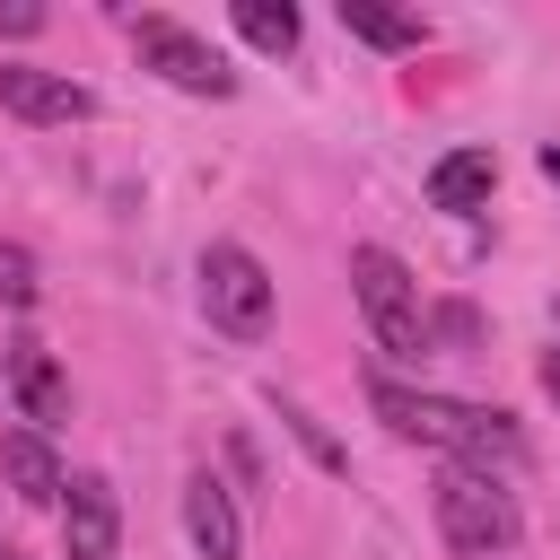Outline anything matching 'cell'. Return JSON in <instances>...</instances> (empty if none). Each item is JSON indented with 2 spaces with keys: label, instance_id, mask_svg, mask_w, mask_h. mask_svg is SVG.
<instances>
[{
  "label": "cell",
  "instance_id": "d6986e66",
  "mask_svg": "<svg viewBox=\"0 0 560 560\" xmlns=\"http://www.w3.org/2000/svg\"><path fill=\"white\" fill-rule=\"evenodd\" d=\"M0 560H26V551H0Z\"/></svg>",
  "mask_w": 560,
  "mask_h": 560
},
{
  "label": "cell",
  "instance_id": "30bf717a",
  "mask_svg": "<svg viewBox=\"0 0 560 560\" xmlns=\"http://www.w3.org/2000/svg\"><path fill=\"white\" fill-rule=\"evenodd\" d=\"M184 525H192V551L201 560H236L245 551V525H236V499L219 472H192L184 481Z\"/></svg>",
  "mask_w": 560,
  "mask_h": 560
},
{
  "label": "cell",
  "instance_id": "ffe728a7",
  "mask_svg": "<svg viewBox=\"0 0 560 560\" xmlns=\"http://www.w3.org/2000/svg\"><path fill=\"white\" fill-rule=\"evenodd\" d=\"M551 315H560V298H551Z\"/></svg>",
  "mask_w": 560,
  "mask_h": 560
},
{
  "label": "cell",
  "instance_id": "2e32d148",
  "mask_svg": "<svg viewBox=\"0 0 560 560\" xmlns=\"http://www.w3.org/2000/svg\"><path fill=\"white\" fill-rule=\"evenodd\" d=\"M0 35H44V9H35V0H9V9H0Z\"/></svg>",
  "mask_w": 560,
  "mask_h": 560
},
{
  "label": "cell",
  "instance_id": "277c9868",
  "mask_svg": "<svg viewBox=\"0 0 560 560\" xmlns=\"http://www.w3.org/2000/svg\"><path fill=\"white\" fill-rule=\"evenodd\" d=\"M201 306L228 341H262L271 332V271L245 245H210L201 254Z\"/></svg>",
  "mask_w": 560,
  "mask_h": 560
},
{
  "label": "cell",
  "instance_id": "7a4b0ae2",
  "mask_svg": "<svg viewBox=\"0 0 560 560\" xmlns=\"http://www.w3.org/2000/svg\"><path fill=\"white\" fill-rule=\"evenodd\" d=\"M438 534H446V551H464V560H499V551H516L525 516H516V499H508L499 472L446 464V472H438Z\"/></svg>",
  "mask_w": 560,
  "mask_h": 560
},
{
  "label": "cell",
  "instance_id": "5bb4252c",
  "mask_svg": "<svg viewBox=\"0 0 560 560\" xmlns=\"http://www.w3.org/2000/svg\"><path fill=\"white\" fill-rule=\"evenodd\" d=\"M0 298H9V306H35V254L9 245V236H0Z\"/></svg>",
  "mask_w": 560,
  "mask_h": 560
},
{
  "label": "cell",
  "instance_id": "7c38bea8",
  "mask_svg": "<svg viewBox=\"0 0 560 560\" xmlns=\"http://www.w3.org/2000/svg\"><path fill=\"white\" fill-rule=\"evenodd\" d=\"M490 184H499V158H490V149H455V158L429 166V201H438V210H481Z\"/></svg>",
  "mask_w": 560,
  "mask_h": 560
},
{
  "label": "cell",
  "instance_id": "ac0fdd59",
  "mask_svg": "<svg viewBox=\"0 0 560 560\" xmlns=\"http://www.w3.org/2000/svg\"><path fill=\"white\" fill-rule=\"evenodd\" d=\"M542 175H551V184H560V140H551V149H542Z\"/></svg>",
  "mask_w": 560,
  "mask_h": 560
},
{
  "label": "cell",
  "instance_id": "8fae6325",
  "mask_svg": "<svg viewBox=\"0 0 560 560\" xmlns=\"http://www.w3.org/2000/svg\"><path fill=\"white\" fill-rule=\"evenodd\" d=\"M341 26L376 52H420L429 44V18L420 9H385V0H341Z\"/></svg>",
  "mask_w": 560,
  "mask_h": 560
},
{
  "label": "cell",
  "instance_id": "4fadbf2b",
  "mask_svg": "<svg viewBox=\"0 0 560 560\" xmlns=\"http://www.w3.org/2000/svg\"><path fill=\"white\" fill-rule=\"evenodd\" d=\"M236 35L254 52H298V9L289 0H236Z\"/></svg>",
  "mask_w": 560,
  "mask_h": 560
},
{
  "label": "cell",
  "instance_id": "6da1fadb",
  "mask_svg": "<svg viewBox=\"0 0 560 560\" xmlns=\"http://www.w3.org/2000/svg\"><path fill=\"white\" fill-rule=\"evenodd\" d=\"M368 402H376V420H385L394 438L446 446V455H455V464H472V472H490V464H525V429H516L508 411H490V402L411 394V385H394V376H376V385H368Z\"/></svg>",
  "mask_w": 560,
  "mask_h": 560
},
{
  "label": "cell",
  "instance_id": "3957f363",
  "mask_svg": "<svg viewBox=\"0 0 560 560\" xmlns=\"http://www.w3.org/2000/svg\"><path fill=\"white\" fill-rule=\"evenodd\" d=\"M350 289H359V315H368L376 350H394V359H420V350H429V306H420V280H411L385 245H359V254H350Z\"/></svg>",
  "mask_w": 560,
  "mask_h": 560
},
{
  "label": "cell",
  "instance_id": "ba28073f",
  "mask_svg": "<svg viewBox=\"0 0 560 560\" xmlns=\"http://www.w3.org/2000/svg\"><path fill=\"white\" fill-rule=\"evenodd\" d=\"M9 385H18V411H26V429H61L70 420V376H61V359L26 332V341H9Z\"/></svg>",
  "mask_w": 560,
  "mask_h": 560
},
{
  "label": "cell",
  "instance_id": "9a60e30c",
  "mask_svg": "<svg viewBox=\"0 0 560 560\" xmlns=\"http://www.w3.org/2000/svg\"><path fill=\"white\" fill-rule=\"evenodd\" d=\"M280 420H289V429H298V438H306V455H315V464H324V472H341V446H332V438H324V429H315V420H306V411H298V402H280Z\"/></svg>",
  "mask_w": 560,
  "mask_h": 560
},
{
  "label": "cell",
  "instance_id": "5b68a950",
  "mask_svg": "<svg viewBox=\"0 0 560 560\" xmlns=\"http://www.w3.org/2000/svg\"><path fill=\"white\" fill-rule=\"evenodd\" d=\"M131 44H140V61H149L166 88H184V96H236V70H228L192 26H175V18H131Z\"/></svg>",
  "mask_w": 560,
  "mask_h": 560
},
{
  "label": "cell",
  "instance_id": "8992f818",
  "mask_svg": "<svg viewBox=\"0 0 560 560\" xmlns=\"http://www.w3.org/2000/svg\"><path fill=\"white\" fill-rule=\"evenodd\" d=\"M0 114H18V122H88V114H96V96H88L79 79H61V70L0 61Z\"/></svg>",
  "mask_w": 560,
  "mask_h": 560
},
{
  "label": "cell",
  "instance_id": "9c48e42d",
  "mask_svg": "<svg viewBox=\"0 0 560 560\" xmlns=\"http://www.w3.org/2000/svg\"><path fill=\"white\" fill-rule=\"evenodd\" d=\"M0 481H9L26 508H52V499L70 490V472H61V455H52L44 429H0Z\"/></svg>",
  "mask_w": 560,
  "mask_h": 560
},
{
  "label": "cell",
  "instance_id": "52a82bcc",
  "mask_svg": "<svg viewBox=\"0 0 560 560\" xmlns=\"http://www.w3.org/2000/svg\"><path fill=\"white\" fill-rule=\"evenodd\" d=\"M114 542H122L114 481L105 472H70V490H61V551L70 560H114Z\"/></svg>",
  "mask_w": 560,
  "mask_h": 560
},
{
  "label": "cell",
  "instance_id": "e0dca14e",
  "mask_svg": "<svg viewBox=\"0 0 560 560\" xmlns=\"http://www.w3.org/2000/svg\"><path fill=\"white\" fill-rule=\"evenodd\" d=\"M542 394H551V402H560V350H551V359H542Z\"/></svg>",
  "mask_w": 560,
  "mask_h": 560
}]
</instances>
